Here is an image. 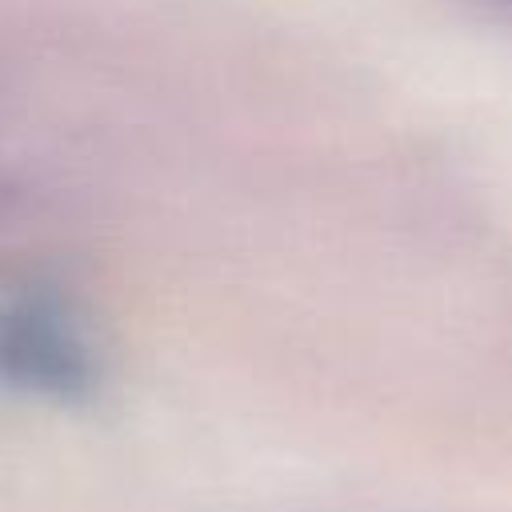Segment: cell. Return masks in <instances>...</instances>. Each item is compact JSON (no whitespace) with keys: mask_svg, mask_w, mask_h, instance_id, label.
<instances>
[{"mask_svg":"<svg viewBox=\"0 0 512 512\" xmlns=\"http://www.w3.org/2000/svg\"><path fill=\"white\" fill-rule=\"evenodd\" d=\"M0 376L36 396L76 400L92 388V356L64 308L16 300L0 308Z\"/></svg>","mask_w":512,"mask_h":512,"instance_id":"obj_1","label":"cell"},{"mask_svg":"<svg viewBox=\"0 0 512 512\" xmlns=\"http://www.w3.org/2000/svg\"><path fill=\"white\" fill-rule=\"evenodd\" d=\"M508 4H512V0H508Z\"/></svg>","mask_w":512,"mask_h":512,"instance_id":"obj_2","label":"cell"}]
</instances>
